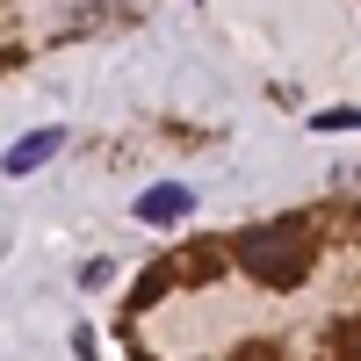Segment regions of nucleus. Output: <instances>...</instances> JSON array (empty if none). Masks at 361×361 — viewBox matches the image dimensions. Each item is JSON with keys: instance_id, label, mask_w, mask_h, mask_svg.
Returning <instances> with one entry per match:
<instances>
[{"instance_id": "1", "label": "nucleus", "mask_w": 361, "mask_h": 361, "mask_svg": "<svg viewBox=\"0 0 361 361\" xmlns=\"http://www.w3.org/2000/svg\"><path fill=\"white\" fill-rule=\"evenodd\" d=\"M231 260L246 267L253 282H267V289H296L311 275V224L304 217H275V224H253V231H238L231 238Z\"/></svg>"}, {"instance_id": "2", "label": "nucleus", "mask_w": 361, "mask_h": 361, "mask_svg": "<svg viewBox=\"0 0 361 361\" xmlns=\"http://www.w3.org/2000/svg\"><path fill=\"white\" fill-rule=\"evenodd\" d=\"M188 209H195V195H188V188H173V180L137 195V217H145V224H173V217H188Z\"/></svg>"}, {"instance_id": "3", "label": "nucleus", "mask_w": 361, "mask_h": 361, "mask_svg": "<svg viewBox=\"0 0 361 361\" xmlns=\"http://www.w3.org/2000/svg\"><path fill=\"white\" fill-rule=\"evenodd\" d=\"M58 145H66L58 130H29V137H22V145H15V152L0 159V166H8V173H37V166H44V159L58 152Z\"/></svg>"}, {"instance_id": "4", "label": "nucleus", "mask_w": 361, "mask_h": 361, "mask_svg": "<svg viewBox=\"0 0 361 361\" xmlns=\"http://www.w3.org/2000/svg\"><path fill=\"white\" fill-rule=\"evenodd\" d=\"M109 282H116L109 260H87V267H80V289H109Z\"/></svg>"}, {"instance_id": "5", "label": "nucleus", "mask_w": 361, "mask_h": 361, "mask_svg": "<svg viewBox=\"0 0 361 361\" xmlns=\"http://www.w3.org/2000/svg\"><path fill=\"white\" fill-rule=\"evenodd\" d=\"M318 130H361V109H325Z\"/></svg>"}, {"instance_id": "6", "label": "nucleus", "mask_w": 361, "mask_h": 361, "mask_svg": "<svg viewBox=\"0 0 361 361\" xmlns=\"http://www.w3.org/2000/svg\"><path fill=\"white\" fill-rule=\"evenodd\" d=\"M188 253H195V260H188V275H217V267H224L217 246H188Z\"/></svg>"}]
</instances>
